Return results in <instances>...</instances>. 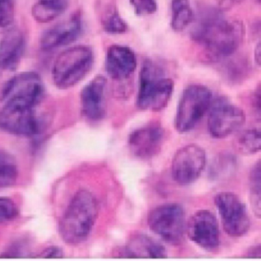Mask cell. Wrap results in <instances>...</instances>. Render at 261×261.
Wrapping results in <instances>:
<instances>
[{
  "instance_id": "cell-1",
  "label": "cell",
  "mask_w": 261,
  "mask_h": 261,
  "mask_svg": "<svg viewBox=\"0 0 261 261\" xmlns=\"http://www.w3.org/2000/svg\"><path fill=\"white\" fill-rule=\"evenodd\" d=\"M245 28L241 21L224 18L217 13L203 17L192 31V38L212 57L232 56L244 40Z\"/></svg>"
},
{
  "instance_id": "cell-2",
  "label": "cell",
  "mask_w": 261,
  "mask_h": 261,
  "mask_svg": "<svg viewBox=\"0 0 261 261\" xmlns=\"http://www.w3.org/2000/svg\"><path fill=\"white\" fill-rule=\"evenodd\" d=\"M98 215L97 199L88 190L73 197L59 222L61 238L68 244H79L89 237Z\"/></svg>"
},
{
  "instance_id": "cell-3",
  "label": "cell",
  "mask_w": 261,
  "mask_h": 261,
  "mask_svg": "<svg viewBox=\"0 0 261 261\" xmlns=\"http://www.w3.org/2000/svg\"><path fill=\"white\" fill-rule=\"evenodd\" d=\"M173 90V81L166 77L160 67L150 60L144 62L140 71L137 108L143 111H162L169 103Z\"/></svg>"
},
{
  "instance_id": "cell-4",
  "label": "cell",
  "mask_w": 261,
  "mask_h": 261,
  "mask_svg": "<svg viewBox=\"0 0 261 261\" xmlns=\"http://www.w3.org/2000/svg\"><path fill=\"white\" fill-rule=\"evenodd\" d=\"M93 65L94 53L89 46L70 47L55 60L51 69L53 82L59 89L72 88L88 75Z\"/></svg>"
},
{
  "instance_id": "cell-5",
  "label": "cell",
  "mask_w": 261,
  "mask_h": 261,
  "mask_svg": "<svg viewBox=\"0 0 261 261\" xmlns=\"http://www.w3.org/2000/svg\"><path fill=\"white\" fill-rule=\"evenodd\" d=\"M44 85L38 73L27 71L9 79L0 91L5 105L22 109H35L44 96Z\"/></svg>"
},
{
  "instance_id": "cell-6",
  "label": "cell",
  "mask_w": 261,
  "mask_h": 261,
  "mask_svg": "<svg viewBox=\"0 0 261 261\" xmlns=\"http://www.w3.org/2000/svg\"><path fill=\"white\" fill-rule=\"evenodd\" d=\"M212 102V94L205 86L190 85L183 91L177 108L175 127L181 134L192 130L206 114Z\"/></svg>"
},
{
  "instance_id": "cell-7",
  "label": "cell",
  "mask_w": 261,
  "mask_h": 261,
  "mask_svg": "<svg viewBox=\"0 0 261 261\" xmlns=\"http://www.w3.org/2000/svg\"><path fill=\"white\" fill-rule=\"evenodd\" d=\"M149 228L169 244H179L186 230V213L180 204L169 203L152 209L147 219Z\"/></svg>"
},
{
  "instance_id": "cell-8",
  "label": "cell",
  "mask_w": 261,
  "mask_h": 261,
  "mask_svg": "<svg viewBox=\"0 0 261 261\" xmlns=\"http://www.w3.org/2000/svg\"><path fill=\"white\" fill-rule=\"evenodd\" d=\"M209 110L207 128L214 138H225L238 130L245 123L244 111L224 97L212 101Z\"/></svg>"
},
{
  "instance_id": "cell-9",
  "label": "cell",
  "mask_w": 261,
  "mask_h": 261,
  "mask_svg": "<svg viewBox=\"0 0 261 261\" xmlns=\"http://www.w3.org/2000/svg\"><path fill=\"white\" fill-rule=\"evenodd\" d=\"M215 203L223 227L229 236L238 238L248 231L250 217L245 204L238 195L232 192H220L215 196Z\"/></svg>"
},
{
  "instance_id": "cell-10",
  "label": "cell",
  "mask_w": 261,
  "mask_h": 261,
  "mask_svg": "<svg viewBox=\"0 0 261 261\" xmlns=\"http://www.w3.org/2000/svg\"><path fill=\"white\" fill-rule=\"evenodd\" d=\"M207 156L205 151L196 144L180 148L174 155L172 175L178 184L187 186L196 181L204 171Z\"/></svg>"
},
{
  "instance_id": "cell-11",
  "label": "cell",
  "mask_w": 261,
  "mask_h": 261,
  "mask_svg": "<svg viewBox=\"0 0 261 261\" xmlns=\"http://www.w3.org/2000/svg\"><path fill=\"white\" fill-rule=\"evenodd\" d=\"M186 231L191 241L207 251H214L219 247V226L210 211L200 210L193 214L186 223Z\"/></svg>"
},
{
  "instance_id": "cell-12",
  "label": "cell",
  "mask_w": 261,
  "mask_h": 261,
  "mask_svg": "<svg viewBox=\"0 0 261 261\" xmlns=\"http://www.w3.org/2000/svg\"><path fill=\"white\" fill-rule=\"evenodd\" d=\"M164 137V129L160 123H149L131 133L128 146L134 156L146 160L161 150Z\"/></svg>"
},
{
  "instance_id": "cell-13",
  "label": "cell",
  "mask_w": 261,
  "mask_h": 261,
  "mask_svg": "<svg viewBox=\"0 0 261 261\" xmlns=\"http://www.w3.org/2000/svg\"><path fill=\"white\" fill-rule=\"evenodd\" d=\"M0 129L12 134L33 136L40 129L35 109L4 106L0 110Z\"/></svg>"
},
{
  "instance_id": "cell-14",
  "label": "cell",
  "mask_w": 261,
  "mask_h": 261,
  "mask_svg": "<svg viewBox=\"0 0 261 261\" xmlns=\"http://www.w3.org/2000/svg\"><path fill=\"white\" fill-rule=\"evenodd\" d=\"M83 22L79 13L71 15L68 19L47 30L40 39L41 48L51 51L75 42L82 34Z\"/></svg>"
},
{
  "instance_id": "cell-15",
  "label": "cell",
  "mask_w": 261,
  "mask_h": 261,
  "mask_svg": "<svg viewBox=\"0 0 261 261\" xmlns=\"http://www.w3.org/2000/svg\"><path fill=\"white\" fill-rule=\"evenodd\" d=\"M107 79L97 75L87 84L81 93L82 113L88 120L98 121L105 116Z\"/></svg>"
},
{
  "instance_id": "cell-16",
  "label": "cell",
  "mask_w": 261,
  "mask_h": 261,
  "mask_svg": "<svg viewBox=\"0 0 261 261\" xmlns=\"http://www.w3.org/2000/svg\"><path fill=\"white\" fill-rule=\"evenodd\" d=\"M137 65L135 53L129 47L112 45L108 48L105 68L111 79L126 80L135 71Z\"/></svg>"
},
{
  "instance_id": "cell-17",
  "label": "cell",
  "mask_w": 261,
  "mask_h": 261,
  "mask_svg": "<svg viewBox=\"0 0 261 261\" xmlns=\"http://www.w3.org/2000/svg\"><path fill=\"white\" fill-rule=\"evenodd\" d=\"M25 48L23 35L12 29L0 40V69L13 71L19 65Z\"/></svg>"
},
{
  "instance_id": "cell-18",
  "label": "cell",
  "mask_w": 261,
  "mask_h": 261,
  "mask_svg": "<svg viewBox=\"0 0 261 261\" xmlns=\"http://www.w3.org/2000/svg\"><path fill=\"white\" fill-rule=\"evenodd\" d=\"M118 255L129 257L163 258L166 257L164 246L143 233L133 235L126 247L118 250Z\"/></svg>"
},
{
  "instance_id": "cell-19",
  "label": "cell",
  "mask_w": 261,
  "mask_h": 261,
  "mask_svg": "<svg viewBox=\"0 0 261 261\" xmlns=\"http://www.w3.org/2000/svg\"><path fill=\"white\" fill-rule=\"evenodd\" d=\"M68 0H37L32 7V16L39 23H49L68 10Z\"/></svg>"
},
{
  "instance_id": "cell-20",
  "label": "cell",
  "mask_w": 261,
  "mask_h": 261,
  "mask_svg": "<svg viewBox=\"0 0 261 261\" xmlns=\"http://www.w3.org/2000/svg\"><path fill=\"white\" fill-rule=\"evenodd\" d=\"M171 27L175 32L186 30L194 19V12L189 0H172Z\"/></svg>"
},
{
  "instance_id": "cell-21",
  "label": "cell",
  "mask_w": 261,
  "mask_h": 261,
  "mask_svg": "<svg viewBox=\"0 0 261 261\" xmlns=\"http://www.w3.org/2000/svg\"><path fill=\"white\" fill-rule=\"evenodd\" d=\"M17 165L12 155L0 150V189L13 186L17 180Z\"/></svg>"
},
{
  "instance_id": "cell-22",
  "label": "cell",
  "mask_w": 261,
  "mask_h": 261,
  "mask_svg": "<svg viewBox=\"0 0 261 261\" xmlns=\"http://www.w3.org/2000/svg\"><path fill=\"white\" fill-rule=\"evenodd\" d=\"M235 147L244 155H253L259 152L261 147L260 131L250 129L243 132L237 138Z\"/></svg>"
},
{
  "instance_id": "cell-23",
  "label": "cell",
  "mask_w": 261,
  "mask_h": 261,
  "mask_svg": "<svg viewBox=\"0 0 261 261\" xmlns=\"http://www.w3.org/2000/svg\"><path fill=\"white\" fill-rule=\"evenodd\" d=\"M260 161L258 160L250 171L249 177L250 185V199L251 207L258 218L260 217Z\"/></svg>"
},
{
  "instance_id": "cell-24",
  "label": "cell",
  "mask_w": 261,
  "mask_h": 261,
  "mask_svg": "<svg viewBox=\"0 0 261 261\" xmlns=\"http://www.w3.org/2000/svg\"><path fill=\"white\" fill-rule=\"evenodd\" d=\"M102 27L107 33L111 35L123 34L127 31V24L118 12L113 9L102 19Z\"/></svg>"
},
{
  "instance_id": "cell-25",
  "label": "cell",
  "mask_w": 261,
  "mask_h": 261,
  "mask_svg": "<svg viewBox=\"0 0 261 261\" xmlns=\"http://www.w3.org/2000/svg\"><path fill=\"white\" fill-rule=\"evenodd\" d=\"M17 204L7 197H0V224L13 221L19 215Z\"/></svg>"
},
{
  "instance_id": "cell-26",
  "label": "cell",
  "mask_w": 261,
  "mask_h": 261,
  "mask_svg": "<svg viewBox=\"0 0 261 261\" xmlns=\"http://www.w3.org/2000/svg\"><path fill=\"white\" fill-rule=\"evenodd\" d=\"M14 17V0H0V29L10 27L13 23Z\"/></svg>"
},
{
  "instance_id": "cell-27",
  "label": "cell",
  "mask_w": 261,
  "mask_h": 261,
  "mask_svg": "<svg viewBox=\"0 0 261 261\" xmlns=\"http://www.w3.org/2000/svg\"><path fill=\"white\" fill-rule=\"evenodd\" d=\"M137 16L153 14L158 9L156 0H129Z\"/></svg>"
},
{
  "instance_id": "cell-28",
  "label": "cell",
  "mask_w": 261,
  "mask_h": 261,
  "mask_svg": "<svg viewBox=\"0 0 261 261\" xmlns=\"http://www.w3.org/2000/svg\"><path fill=\"white\" fill-rule=\"evenodd\" d=\"M244 0H215L217 5L223 10H230L241 4Z\"/></svg>"
},
{
  "instance_id": "cell-29",
  "label": "cell",
  "mask_w": 261,
  "mask_h": 261,
  "mask_svg": "<svg viewBox=\"0 0 261 261\" xmlns=\"http://www.w3.org/2000/svg\"><path fill=\"white\" fill-rule=\"evenodd\" d=\"M63 251L57 247H51L45 249L42 255L45 258H60L63 256Z\"/></svg>"
},
{
  "instance_id": "cell-30",
  "label": "cell",
  "mask_w": 261,
  "mask_h": 261,
  "mask_svg": "<svg viewBox=\"0 0 261 261\" xmlns=\"http://www.w3.org/2000/svg\"><path fill=\"white\" fill-rule=\"evenodd\" d=\"M253 107L257 112L258 115L259 116V113H260V88L259 87H258L253 96Z\"/></svg>"
},
{
  "instance_id": "cell-31",
  "label": "cell",
  "mask_w": 261,
  "mask_h": 261,
  "mask_svg": "<svg viewBox=\"0 0 261 261\" xmlns=\"http://www.w3.org/2000/svg\"><path fill=\"white\" fill-rule=\"evenodd\" d=\"M260 246H255V247H252L250 250H248L247 255L249 256H252V257H260L261 251H260Z\"/></svg>"
},
{
  "instance_id": "cell-32",
  "label": "cell",
  "mask_w": 261,
  "mask_h": 261,
  "mask_svg": "<svg viewBox=\"0 0 261 261\" xmlns=\"http://www.w3.org/2000/svg\"><path fill=\"white\" fill-rule=\"evenodd\" d=\"M255 51H254V59L256 63L258 65H260V56H261V48H260V43H258L257 45L255 47Z\"/></svg>"
}]
</instances>
